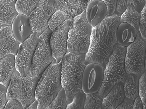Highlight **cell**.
Instances as JSON below:
<instances>
[{
	"instance_id": "cell-8",
	"label": "cell",
	"mask_w": 146,
	"mask_h": 109,
	"mask_svg": "<svg viewBox=\"0 0 146 109\" xmlns=\"http://www.w3.org/2000/svg\"><path fill=\"white\" fill-rule=\"evenodd\" d=\"M146 42L139 31L135 41L126 47L125 60L127 74H133L139 78L146 71Z\"/></svg>"
},
{
	"instance_id": "cell-23",
	"label": "cell",
	"mask_w": 146,
	"mask_h": 109,
	"mask_svg": "<svg viewBox=\"0 0 146 109\" xmlns=\"http://www.w3.org/2000/svg\"><path fill=\"white\" fill-rule=\"evenodd\" d=\"M130 5L140 13L146 5V0H118L114 14L120 17Z\"/></svg>"
},
{
	"instance_id": "cell-13",
	"label": "cell",
	"mask_w": 146,
	"mask_h": 109,
	"mask_svg": "<svg viewBox=\"0 0 146 109\" xmlns=\"http://www.w3.org/2000/svg\"><path fill=\"white\" fill-rule=\"evenodd\" d=\"M90 0H55L56 10L62 12L66 19L72 20L86 11Z\"/></svg>"
},
{
	"instance_id": "cell-35",
	"label": "cell",
	"mask_w": 146,
	"mask_h": 109,
	"mask_svg": "<svg viewBox=\"0 0 146 109\" xmlns=\"http://www.w3.org/2000/svg\"><path fill=\"white\" fill-rule=\"evenodd\" d=\"M143 102L140 96L139 95L134 101L133 109H143Z\"/></svg>"
},
{
	"instance_id": "cell-29",
	"label": "cell",
	"mask_w": 146,
	"mask_h": 109,
	"mask_svg": "<svg viewBox=\"0 0 146 109\" xmlns=\"http://www.w3.org/2000/svg\"><path fill=\"white\" fill-rule=\"evenodd\" d=\"M146 72L145 71L139 80L138 91L139 95L143 104V109H145L146 107Z\"/></svg>"
},
{
	"instance_id": "cell-16",
	"label": "cell",
	"mask_w": 146,
	"mask_h": 109,
	"mask_svg": "<svg viewBox=\"0 0 146 109\" xmlns=\"http://www.w3.org/2000/svg\"><path fill=\"white\" fill-rule=\"evenodd\" d=\"M11 28L14 37L20 43L27 39L33 33L29 16L25 15L19 14L13 20Z\"/></svg>"
},
{
	"instance_id": "cell-25",
	"label": "cell",
	"mask_w": 146,
	"mask_h": 109,
	"mask_svg": "<svg viewBox=\"0 0 146 109\" xmlns=\"http://www.w3.org/2000/svg\"><path fill=\"white\" fill-rule=\"evenodd\" d=\"M65 91L62 87L51 103L44 109H66L68 105Z\"/></svg>"
},
{
	"instance_id": "cell-17",
	"label": "cell",
	"mask_w": 146,
	"mask_h": 109,
	"mask_svg": "<svg viewBox=\"0 0 146 109\" xmlns=\"http://www.w3.org/2000/svg\"><path fill=\"white\" fill-rule=\"evenodd\" d=\"M125 97L124 83L116 84L103 99L102 109H115L123 100Z\"/></svg>"
},
{
	"instance_id": "cell-36",
	"label": "cell",
	"mask_w": 146,
	"mask_h": 109,
	"mask_svg": "<svg viewBox=\"0 0 146 109\" xmlns=\"http://www.w3.org/2000/svg\"><path fill=\"white\" fill-rule=\"evenodd\" d=\"M38 102L35 100L26 109H37L38 107Z\"/></svg>"
},
{
	"instance_id": "cell-32",
	"label": "cell",
	"mask_w": 146,
	"mask_h": 109,
	"mask_svg": "<svg viewBox=\"0 0 146 109\" xmlns=\"http://www.w3.org/2000/svg\"><path fill=\"white\" fill-rule=\"evenodd\" d=\"M7 88L0 84V109H4L7 103L6 96Z\"/></svg>"
},
{
	"instance_id": "cell-28",
	"label": "cell",
	"mask_w": 146,
	"mask_h": 109,
	"mask_svg": "<svg viewBox=\"0 0 146 109\" xmlns=\"http://www.w3.org/2000/svg\"><path fill=\"white\" fill-rule=\"evenodd\" d=\"M66 20L62 12L56 10L48 20V27L53 32Z\"/></svg>"
},
{
	"instance_id": "cell-5",
	"label": "cell",
	"mask_w": 146,
	"mask_h": 109,
	"mask_svg": "<svg viewBox=\"0 0 146 109\" xmlns=\"http://www.w3.org/2000/svg\"><path fill=\"white\" fill-rule=\"evenodd\" d=\"M39 79L32 76L30 72L21 77L16 70L12 75L7 88L6 100L16 99L22 104L23 109H26L35 100V92Z\"/></svg>"
},
{
	"instance_id": "cell-19",
	"label": "cell",
	"mask_w": 146,
	"mask_h": 109,
	"mask_svg": "<svg viewBox=\"0 0 146 109\" xmlns=\"http://www.w3.org/2000/svg\"><path fill=\"white\" fill-rule=\"evenodd\" d=\"M138 32L129 24L120 23L117 30L116 37L117 43L127 47L135 40Z\"/></svg>"
},
{
	"instance_id": "cell-9",
	"label": "cell",
	"mask_w": 146,
	"mask_h": 109,
	"mask_svg": "<svg viewBox=\"0 0 146 109\" xmlns=\"http://www.w3.org/2000/svg\"><path fill=\"white\" fill-rule=\"evenodd\" d=\"M37 33L33 32L30 37L20 43L17 54L15 56L16 70L22 77L29 73L33 55L38 41Z\"/></svg>"
},
{
	"instance_id": "cell-6",
	"label": "cell",
	"mask_w": 146,
	"mask_h": 109,
	"mask_svg": "<svg viewBox=\"0 0 146 109\" xmlns=\"http://www.w3.org/2000/svg\"><path fill=\"white\" fill-rule=\"evenodd\" d=\"M92 28L87 21L86 11L73 19L68 31V52L86 54L90 42Z\"/></svg>"
},
{
	"instance_id": "cell-3",
	"label": "cell",
	"mask_w": 146,
	"mask_h": 109,
	"mask_svg": "<svg viewBox=\"0 0 146 109\" xmlns=\"http://www.w3.org/2000/svg\"><path fill=\"white\" fill-rule=\"evenodd\" d=\"M62 60L59 63H56L54 59L39 79L35 92V99L38 102L37 109H44L49 105L62 88Z\"/></svg>"
},
{
	"instance_id": "cell-30",
	"label": "cell",
	"mask_w": 146,
	"mask_h": 109,
	"mask_svg": "<svg viewBox=\"0 0 146 109\" xmlns=\"http://www.w3.org/2000/svg\"><path fill=\"white\" fill-rule=\"evenodd\" d=\"M146 5L141 12L139 31L143 39L146 41Z\"/></svg>"
},
{
	"instance_id": "cell-27",
	"label": "cell",
	"mask_w": 146,
	"mask_h": 109,
	"mask_svg": "<svg viewBox=\"0 0 146 109\" xmlns=\"http://www.w3.org/2000/svg\"><path fill=\"white\" fill-rule=\"evenodd\" d=\"M86 94L82 90L74 96L72 102L68 104L67 109H84Z\"/></svg>"
},
{
	"instance_id": "cell-26",
	"label": "cell",
	"mask_w": 146,
	"mask_h": 109,
	"mask_svg": "<svg viewBox=\"0 0 146 109\" xmlns=\"http://www.w3.org/2000/svg\"><path fill=\"white\" fill-rule=\"evenodd\" d=\"M103 99L99 96L98 91L86 94L84 109H102Z\"/></svg>"
},
{
	"instance_id": "cell-34",
	"label": "cell",
	"mask_w": 146,
	"mask_h": 109,
	"mask_svg": "<svg viewBox=\"0 0 146 109\" xmlns=\"http://www.w3.org/2000/svg\"><path fill=\"white\" fill-rule=\"evenodd\" d=\"M134 101L125 97L122 102L116 109H133Z\"/></svg>"
},
{
	"instance_id": "cell-18",
	"label": "cell",
	"mask_w": 146,
	"mask_h": 109,
	"mask_svg": "<svg viewBox=\"0 0 146 109\" xmlns=\"http://www.w3.org/2000/svg\"><path fill=\"white\" fill-rule=\"evenodd\" d=\"M17 0H0V29L3 26H11L19 14L15 5Z\"/></svg>"
},
{
	"instance_id": "cell-11",
	"label": "cell",
	"mask_w": 146,
	"mask_h": 109,
	"mask_svg": "<svg viewBox=\"0 0 146 109\" xmlns=\"http://www.w3.org/2000/svg\"><path fill=\"white\" fill-rule=\"evenodd\" d=\"M71 20H66L52 32L50 44L53 56L59 63L68 52L67 43Z\"/></svg>"
},
{
	"instance_id": "cell-31",
	"label": "cell",
	"mask_w": 146,
	"mask_h": 109,
	"mask_svg": "<svg viewBox=\"0 0 146 109\" xmlns=\"http://www.w3.org/2000/svg\"><path fill=\"white\" fill-rule=\"evenodd\" d=\"M92 0H90V1ZM106 5L108 10V15L111 16L114 14L118 0H101Z\"/></svg>"
},
{
	"instance_id": "cell-33",
	"label": "cell",
	"mask_w": 146,
	"mask_h": 109,
	"mask_svg": "<svg viewBox=\"0 0 146 109\" xmlns=\"http://www.w3.org/2000/svg\"><path fill=\"white\" fill-rule=\"evenodd\" d=\"M4 109H22L23 107L21 103L18 100L16 99H11L7 102Z\"/></svg>"
},
{
	"instance_id": "cell-24",
	"label": "cell",
	"mask_w": 146,
	"mask_h": 109,
	"mask_svg": "<svg viewBox=\"0 0 146 109\" xmlns=\"http://www.w3.org/2000/svg\"><path fill=\"white\" fill-rule=\"evenodd\" d=\"M41 0H17L15 8L19 14L29 16Z\"/></svg>"
},
{
	"instance_id": "cell-22",
	"label": "cell",
	"mask_w": 146,
	"mask_h": 109,
	"mask_svg": "<svg viewBox=\"0 0 146 109\" xmlns=\"http://www.w3.org/2000/svg\"><path fill=\"white\" fill-rule=\"evenodd\" d=\"M140 17V13L132 5H130L120 16V22L126 23L129 24L138 32Z\"/></svg>"
},
{
	"instance_id": "cell-7",
	"label": "cell",
	"mask_w": 146,
	"mask_h": 109,
	"mask_svg": "<svg viewBox=\"0 0 146 109\" xmlns=\"http://www.w3.org/2000/svg\"><path fill=\"white\" fill-rule=\"evenodd\" d=\"M52 32L48 27L39 36L33 57L29 72L32 76L39 79L54 59L50 42Z\"/></svg>"
},
{
	"instance_id": "cell-1",
	"label": "cell",
	"mask_w": 146,
	"mask_h": 109,
	"mask_svg": "<svg viewBox=\"0 0 146 109\" xmlns=\"http://www.w3.org/2000/svg\"><path fill=\"white\" fill-rule=\"evenodd\" d=\"M120 17L115 14L107 16L92 28L90 42L86 54L84 63L98 64L105 68L117 43L116 32L120 23Z\"/></svg>"
},
{
	"instance_id": "cell-15",
	"label": "cell",
	"mask_w": 146,
	"mask_h": 109,
	"mask_svg": "<svg viewBox=\"0 0 146 109\" xmlns=\"http://www.w3.org/2000/svg\"><path fill=\"white\" fill-rule=\"evenodd\" d=\"M86 16L89 25L94 27L108 16L107 8L101 0H92L86 10Z\"/></svg>"
},
{
	"instance_id": "cell-10",
	"label": "cell",
	"mask_w": 146,
	"mask_h": 109,
	"mask_svg": "<svg viewBox=\"0 0 146 109\" xmlns=\"http://www.w3.org/2000/svg\"><path fill=\"white\" fill-rule=\"evenodd\" d=\"M55 0H41L29 16L33 32L39 36L48 28V21L56 11Z\"/></svg>"
},
{
	"instance_id": "cell-20",
	"label": "cell",
	"mask_w": 146,
	"mask_h": 109,
	"mask_svg": "<svg viewBox=\"0 0 146 109\" xmlns=\"http://www.w3.org/2000/svg\"><path fill=\"white\" fill-rule=\"evenodd\" d=\"M16 70L15 55H9L0 59V84L7 88L12 75Z\"/></svg>"
},
{
	"instance_id": "cell-12",
	"label": "cell",
	"mask_w": 146,
	"mask_h": 109,
	"mask_svg": "<svg viewBox=\"0 0 146 109\" xmlns=\"http://www.w3.org/2000/svg\"><path fill=\"white\" fill-rule=\"evenodd\" d=\"M104 68L100 65L91 63L84 69L82 80V89L86 94L98 92L103 80Z\"/></svg>"
},
{
	"instance_id": "cell-2",
	"label": "cell",
	"mask_w": 146,
	"mask_h": 109,
	"mask_svg": "<svg viewBox=\"0 0 146 109\" xmlns=\"http://www.w3.org/2000/svg\"><path fill=\"white\" fill-rule=\"evenodd\" d=\"M86 54H77L67 52L62 60L61 82L66 93L68 104L71 103L74 95L82 90V80L86 64Z\"/></svg>"
},
{
	"instance_id": "cell-4",
	"label": "cell",
	"mask_w": 146,
	"mask_h": 109,
	"mask_svg": "<svg viewBox=\"0 0 146 109\" xmlns=\"http://www.w3.org/2000/svg\"><path fill=\"white\" fill-rule=\"evenodd\" d=\"M126 47L118 43L114 47L104 69L103 83L98 91L99 97L102 99L115 84L124 83L127 77L125 65Z\"/></svg>"
},
{
	"instance_id": "cell-14",
	"label": "cell",
	"mask_w": 146,
	"mask_h": 109,
	"mask_svg": "<svg viewBox=\"0 0 146 109\" xmlns=\"http://www.w3.org/2000/svg\"><path fill=\"white\" fill-rule=\"evenodd\" d=\"M20 44L14 37L11 26H3L0 29V59L16 55Z\"/></svg>"
},
{
	"instance_id": "cell-21",
	"label": "cell",
	"mask_w": 146,
	"mask_h": 109,
	"mask_svg": "<svg viewBox=\"0 0 146 109\" xmlns=\"http://www.w3.org/2000/svg\"><path fill=\"white\" fill-rule=\"evenodd\" d=\"M139 78L135 74H128L124 83V89L125 96L133 101H134L139 95Z\"/></svg>"
}]
</instances>
